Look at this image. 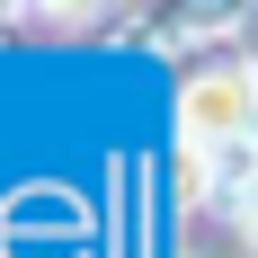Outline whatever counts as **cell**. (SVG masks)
<instances>
[{
    "mask_svg": "<svg viewBox=\"0 0 258 258\" xmlns=\"http://www.w3.org/2000/svg\"><path fill=\"white\" fill-rule=\"evenodd\" d=\"M240 232H249V249H258V178H249V196H240Z\"/></svg>",
    "mask_w": 258,
    "mask_h": 258,
    "instance_id": "1",
    "label": "cell"
}]
</instances>
